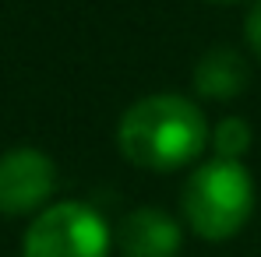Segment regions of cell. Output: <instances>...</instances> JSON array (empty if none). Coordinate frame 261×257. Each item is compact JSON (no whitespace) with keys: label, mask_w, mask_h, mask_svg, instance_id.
<instances>
[{"label":"cell","mask_w":261,"mask_h":257,"mask_svg":"<svg viewBox=\"0 0 261 257\" xmlns=\"http://www.w3.org/2000/svg\"><path fill=\"white\" fill-rule=\"evenodd\" d=\"M254 176L244 162L208 159L194 166L180 190V212L194 236L222 243L233 240L254 215Z\"/></svg>","instance_id":"7a4b0ae2"},{"label":"cell","mask_w":261,"mask_h":257,"mask_svg":"<svg viewBox=\"0 0 261 257\" xmlns=\"http://www.w3.org/2000/svg\"><path fill=\"white\" fill-rule=\"evenodd\" d=\"M113 233L85 201L46 205L25 229L21 257H110Z\"/></svg>","instance_id":"3957f363"},{"label":"cell","mask_w":261,"mask_h":257,"mask_svg":"<svg viewBox=\"0 0 261 257\" xmlns=\"http://www.w3.org/2000/svg\"><path fill=\"white\" fill-rule=\"evenodd\" d=\"M184 229L163 208H134L117 225V250L124 257H176Z\"/></svg>","instance_id":"5b68a950"},{"label":"cell","mask_w":261,"mask_h":257,"mask_svg":"<svg viewBox=\"0 0 261 257\" xmlns=\"http://www.w3.org/2000/svg\"><path fill=\"white\" fill-rule=\"evenodd\" d=\"M212 130L194 99L155 92L130 102L117 124V148L134 169L173 173L194 166L208 148Z\"/></svg>","instance_id":"6da1fadb"},{"label":"cell","mask_w":261,"mask_h":257,"mask_svg":"<svg viewBox=\"0 0 261 257\" xmlns=\"http://www.w3.org/2000/svg\"><path fill=\"white\" fill-rule=\"evenodd\" d=\"M244 39H247V46H251V53L261 60V0H254V4H251V11H247Z\"/></svg>","instance_id":"ba28073f"},{"label":"cell","mask_w":261,"mask_h":257,"mask_svg":"<svg viewBox=\"0 0 261 257\" xmlns=\"http://www.w3.org/2000/svg\"><path fill=\"white\" fill-rule=\"evenodd\" d=\"M247 85H251V67L244 53H237L233 46H212L194 64V88L212 102L237 99Z\"/></svg>","instance_id":"8992f818"},{"label":"cell","mask_w":261,"mask_h":257,"mask_svg":"<svg viewBox=\"0 0 261 257\" xmlns=\"http://www.w3.org/2000/svg\"><path fill=\"white\" fill-rule=\"evenodd\" d=\"M57 187V166L39 148H11L0 155V215L43 212Z\"/></svg>","instance_id":"277c9868"},{"label":"cell","mask_w":261,"mask_h":257,"mask_svg":"<svg viewBox=\"0 0 261 257\" xmlns=\"http://www.w3.org/2000/svg\"><path fill=\"white\" fill-rule=\"evenodd\" d=\"M208 4H237V0H208Z\"/></svg>","instance_id":"9c48e42d"},{"label":"cell","mask_w":261,"mask_h":257,"mask_svg":"<svg viewBox=\"0 0 261 257\" xmlns=\"http://www.w3.org/2000/svg\"><path fill=\"white\" fill-rule=\"evenodd\" d=\"M254 145V130L244 117H222L212 130V159H229V162H244V155Z\"/></svg>","instance_id":"52a82bcc"}]
</instances>
